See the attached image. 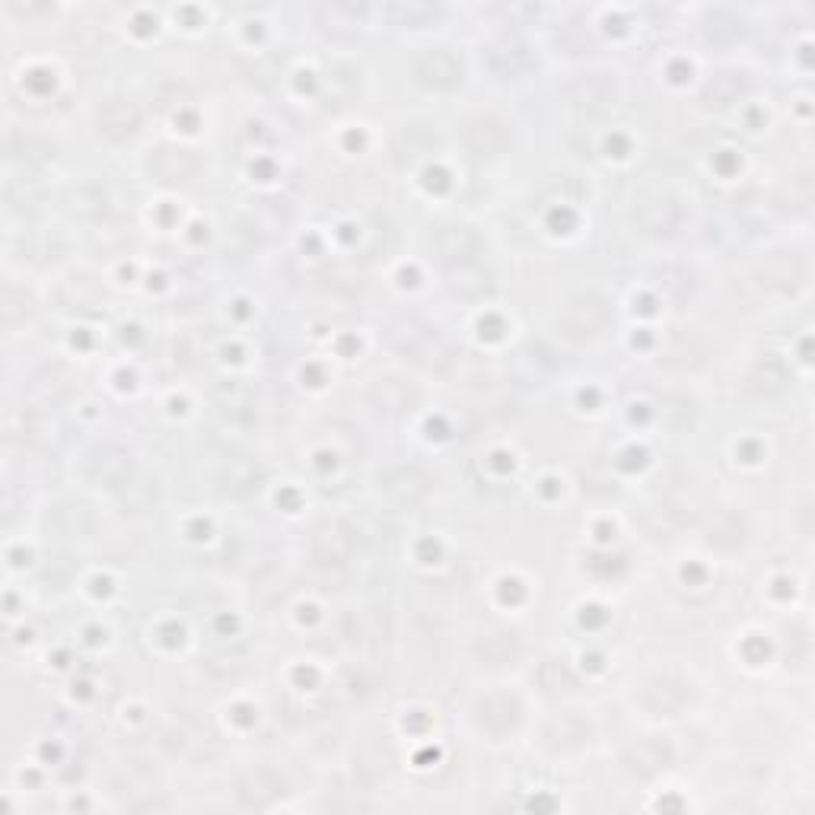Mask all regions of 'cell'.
<instances>
[{
    "mask_svg": "<svg viewBox=\"0 0 815 815\" xmlns=\"http://www.w3.org/2000/svg\"><path fill=\"white\" fill-rule=\"evenodd\" d=\"M608 319H612L608 300H605L603 293L586 290V293H573L568 303H564V310L558 316V325H561V331L568 338H590V335L603 331Z\"/></svg>",
    "mask_w": 815,
    "mask_h": 815,
    "instance_id": "1",
    "label": "cell"
},
{
    "mask_svg": "<svg viewBox=\"0 0 815 815\" xmlns=\"http://www.w3.org/2000/svg\"><path fill=\"white\" fill-rule=\"evenodd\" d=\"M459 138L465 143V150L475 153V156H497V153H503L510 147V141H513L510 125L500 115H491V112L488 115H468V118H462Z\"/></svg>",
    "mask_w": 815,
    "mask_h": 815,
    "instance_id": "2",
    "label": "cell"
},
{
    "mask_svg": "<svg viewBox=\"0 0 815 815\" xmlns=\"http://www.w3.org/2000/svg\"><path fill=\"white\" fill-rule=\"evenodd\" d=\"M748 284L758 290V296H783V293H793L796 287L803 284V265L796 255H771L765 261L755 265Z\"/></svg>",
    "mask_w": 815,
    "mask_h": 815,
    "instance_id": "3",
    "label": "cell"
},
{
    "mask_svg": "<svg viewBox=\"0 0 815 815\" xmlns=\"http://www.w3.org/2000/svg\"><path fill=\"white\" fill-rule=\"evenodd\" d=\"M411 73L427 90L446 93V90H456L462 83V61L450 48H427L421 55H415Z\"/></svg>",
    "mask_w": 815,
    "mask_h": 815,
    "instance_id": "4",
    "label": "cell"
},
{
    "mask_svg": "<svg viewBox=\"0 0 815 815\" xmlns=\"http://www.w3.org/2000/svg\"><path fill=\"white\" fill-rule=\"evenodd\" d=\"M310 548L313 558L325 568H341L354 555V532L341 520H322L316 529L310 532Z\"/></svg>",
    "mask_w": 815,
    "mask_h": 815,
    "instance_id": "5",
    "label": "cell"
},
{
    "mask_svg": "<svg viewBox=\"0 0 815 815\" xmlns=\"http://www.w3.org/2000/svg\"><path fill=\"white\" fill-rule=\"evenodd\" d=\"M83 471L93 485L121 491L135 478V462L118 446H96L83 462Z\"/></svg>",
    "mask_w": 815,
    "mask_h": 815,
    "instance_id": "6",
    "label": "cell"
},
{
    "mask_svg": "<svg viewBox=\"0 0 815 815\" xmlns=\"http://www.w3.org/2000/svg\"><path fill=\"white\" fill-rule=\"evenodd\" d=\"M430 246H433L436 258H440L443 265L459 268V265L475 261V255H478V248H481V240H478V233H475L471 226H465V223H443V226L433 230Z\"/></svg>",
    "mask_w": 815,
    "mask_h": 815,
    "instance_id": "7",
    "label": "cell"
},
{
    "mask_svg": "<svg viewBox=\"0 0 815 815\" xmlns=\"http://www.w3.org/2000/svg\"><path fill=\"white\" fill-rule=\"evenodd\" d=\"M634 223L650 236H670L682 223V208L673 195L650 191V195H640L634 205Z\"/></svg>",
    "mask_w": 815,
    "mask_h": 815,
    "instance_id": "8",
    "label": "cell"
},
{
    "mask_svg": "<svg viewBox=\"0 0 815 815\" xmlns=\"http://www.w3.org/2000/svg\"><path fill=\"white\" fill-rule=\"evenodd\" d=\"M389 338L405 351V354L411 357V360H418V363H424V366H436V363H443V360L450 357L446 345L440 341V335H433L430 328L418 325V322H401V325H395L389 331Z\"/></svg>",
    "mask_w": 815,
    "mask_h": 815,
    "instance_id": "9",
    "label": "cell"
},
{
    "mask_svg": "<svg viewBox=\"0 0 815 815\" xmlns=\"http://www.w3.org/2000/svg\"><path fill=\"white\" fill-rule=\"evenodd\" d=\"M615 100H618V83H615L612 73H583V77H577L568 86V106L577 108V112H583V115L603 112V108L612 106Z\"/></svg>",
    "mask_w": 815,
    "mask_h": 815,
    "instance_id": "10",
    "label": "cell"
},
{
    "mask_svg": "<svg viewBox=\"0 0 815 815\" xmlns=\"http://www.w3.org/2000/svg\"><path fill=\"white\" fill-rule=\"evenodd\" d=\"M670 765H673V748H670V743H663V740H640V743H634L621 755L625 775H631V778L638 780L656 778Z\"/></svg>",
    "mask_w": 815,
    "mask_h": 815,
    "instance_id": "11",
    "label": "cell"
},
{
    "mask_svg": "<svg viewBox=\"0 0 815 815\" xmlns=\"http://www.w3.org/2000/svg\"><path fill=\"white\" fill-rule=\"evenodd\" d=\"M198 170H201L198 156L191 150H185V147H160L147 160V173L153 178H160V182H170V185L191 182V178L198 176Z\"/></svg>",
    "mask_w": 815,
    "mask_h": 815,
    "instance_id": "12",
    "label": "cell"
},
{
    "mask_svg": "<svg viewBox=\"0 0 815 815\" xmlns=\"http://www.w3.org/2000/svg\"><path fill=\"white\" fill-rule=\"evenodd\" d=\"M485 61H488V68L497 77H503V80H510V77H523L526 71H532V51L529 45L523 42V38H513V36H503L491 42L488 48H485Z\"/></svg>",
    "mask_w": 815,
    "mask_h": 815,
    "instance_id": "13",
    "label": "cell"
},
{
    "mask_svg": "<svg viewBox=\"0 0 815 815\" xmlns=\"http://www.w3.org/2000/svg\"><path fill=\"white\" fill-rule=\"evenodd\" d=\"M640 701L653 713H678L688 705V688L685 682L673 673H660L643 682L640 688Z\"/></svg>",
    "mask_w": 815,
    "mask_h": 815,
    "instance_id": "14",
    "label": "cell"
},
{
    "mask_svg": "<svg viewBox=\"0 0 815 815\" xmlns=\"http://www.w3.org/2000/svg\"><path fill=\"white\" fill-rule=\"evenodd\" d=\"M96 125L108 141H128L141 128V112L128 100H108L96 115Z\"/></svg>",
    "mask_w": 815,
    "mask_h": 815,
    "instance_id": "15",
    "label": "cell"
},
{
    "mask_svg": "<svg viewBox=\"0 0 815 815\" xmlns=\"http://www.w3.org/2000/svg\"><path fill=\"white\" fill-rule=\"evenodd\" d=\"M516 720H520V705H516V698H510V695H488V698L478 705V723H481L485 730L497 733V736L507 733V730H513Z\"/></svg>",
    "mask_w": 815,
    "mask_h": 815,
    "instance_id": "16",
    "label": "cell"
},
{
    "mask_svg": "<svg viewBox=\"0 0 815 815\" xmlns=\"http://www.w3.org/2000/svg\"><path fill=\"white\" fill-rule=\"evenodd\" d=\"M58 300H61L68 310L93 313V310H100V306L106 303V293H103V287L96 284L93 278L77 275V278H68L65 284L58 287Z\"/></svg>",
    "mask_w": 815,
    "mask_h": 815,
    "instance_id": "17",
    "label": "cell"
},
{
    "mask_svg": "<svg viewBox=\"0 0 815 815\" xmlns=\"http://www.w3.org/2000/svg\"><path fill=\"white\" fill-rule=\"evenodd\" d=\"M370 401H373V408L376 411H386V415H401V411H408L415 401H418V392L411 389L408 383H401V380H380V383H373V389H370Z\"/></svg>",
    "mask_w": 815,
    "mask_h": 815,
    "instance_id": "18",
    "label": "cell"
},
{
    "mask_svg": "<svg viewBox=\"0 0 815 815\" xmlns=\"http://www.w3.org/2000/svg\"><path fill=\"white\" fill-rule=\"evenodd\" d=\"M583 743H590V723L580 717H558L545 726V745L555 752H573Z\"/></svg>",
    "mask_w": 815,
    "mask_h": 815,
    "instance_id": "19",
    "label": "cell"
},
{
    "mask_svg": "<svg viewBox=\"0 0 815 815\" xmlns=\"http://www.w3.org/2000/svg\"><path fill=\"white\" fill-rule=\"evenodd\" d=\"M475 653L488 663V666H507V663H516L520 653H523V643L516 634L510 631H491L485 638L475 643Z\"/></svg>",
    "mask_w": 815,
    "mask_h": 815,
    "instance_id": "20",
    "label": "cell"
},
{
    "mask_svg": "<svg viewBox=\"0 0 815 815\" xmlns=\"http://www.w3.org/2000/svg\"><path fill=\"white\" fill-rule=\"evenodd\" d=\"M281 790H284V783H281V778H275L271 771H252V775L240 780V800L246 806H271Z\"/></svg>",
    "mask_w": 815,
    "mask_h": 815,
    "instance_id": "21",
    "label": "cell"
},
{
    "mask_svg": "<svg viewBox=\"0 0 815 815\" xmlns=\"http://www.w3.org/2000/svg\"><path fill=\"white\" fill-rule=\"evenodd\" d=\"M745 538L743 516L730 513V510H717L708 523V542L717 548H736Z\"/></svg>",
    "mask_w": 815,
    "mask_h": 815,
    "instance_id": "22",
    "label": "cell"
},
{
    "mask_svg": "<svg viewBox=\"0 0 815 815\" xmlns=\"http://www.w3.org/2000/svg\"><path fill=\"white\" fill-rule=\"evenodd\" d=\"M48 526L61 535H86L90 532V510L83 503H61L51 510Z\"/></svg>",
    "mask_w": 815,
    "mask_h": 815,
    "instance_id": "23",
    "label": "cell"
},
{
    "mask_svg": "<svg viewBox=\"0 0 815 815\" xmlns=\"http://www.w3.org/2000/svg\"><path fill=\"white\" fill-rule=\"evenodd\" d=\"M745 93V77L743 73H717L705 90V103L708 106H730L733 100H740Z\"/></svg>",
    "mask_w": 815,
    "mask_h": 815,
    "instance_id": "24",
    "label": "cell"
},
{
    "mask_svg": "<svg viewBox=\"0 0 815 815\" xmlns=\"http://www.w3.org/2000/svg\"><path fill=\"white\" fill-rule=\"evenodd\" d=\"M383 488H386L389 494L398 497V500H418V497L424 494L427 478L418 468H395L392 475H386Z\"/></svg>",
    "mask_w": 815,
    "mask_h": 815,
    "instance_id": "25",
    "label": "cell"
},
{
    "mask_svg": "<svg viewBox=\"0 0 815 815\" xmlns=\"http://www.w3.org/2000/svg\"><path fill=\"white\" fill-rule=\"evenodd\" d=\"M26 313H30V296L20 293L16 287H3V293H0V316H3V325H7V328L16 325L20 319H26Z\"/></svg>",
    "mask_w": 815,
    "mask_h": 815,
    "instance_id": "26",
    "label": "cell"
},
{
    "mask_svg": "<svg viewBox=\"0 0 815 815\" xmlns=\"http://www.w3.org/2000/svg\"><path fill=\"white\" fill-rule=\"evenodd\" d=\"M389 10L392 16H398V23H405V26H415V23L440 16V7H433V3H392Z\"/></svg>",
    "mask_w": 815,
    "mask_h": 815,
    "instance_id": "27",
    "label": "cell"
},
{
    "mask_svg": "<svg viewBox=\"0 0 815 815\" xmlns=\"http://www.w3.org/2000/svg\"><path fill=\"white\" fill-rule=\"evenodd\" d=\"M68 208L80 217H96V213H103V195L96 188H77V191H71Z\"/></svg>",
    "mask_w": 815,
    "mask_h": 815,
    "instance_id": "28",
    "label": "cell"
}]
</instances>
